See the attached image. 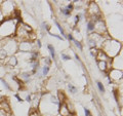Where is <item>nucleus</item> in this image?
<instances>
[{"mask_svg": "<svg viewBox=\"0 0 123 116\" xmlns=\"http://www.w3.org/2000/svg\"><path fill=\"white\" fill-rule=\"evenodd\" d=\"M29 73H23V74L21 75V77H22V78H24L25 80H28L29 79Z\"/></svg>", "mask_w": 123, "mask_h": 116, "instance_id": "f3484780", "label": "nucleus"}, {"mask_svg": "<svg viewBox=\"0 0 123 116\" xmlns=\"http://www.w3.org/2000/svg\"><path fill=\"white\" fill-rule=\"evenodd\" d=\"M73 41H74V42H75V45L77 46V47H78V48L80 49V51H82V45H81V43H80V42H79V41H77V40H75V39H74V40H73Z\"/></svg>", "mask_w": 123, "mask_h": 116, "instance_id": "2eb2a0df", "label": "nucleus"}, {"mask_svg": "<svg viewBox=\"0 0 123 116\" xmlns=\"http://www.w3.org/2000/svg\"><path fill=\"white\" fill-rule=\"evenodd\" d=\"M7 56L6 51H0V60H4Z\"/></svg>", "mask_w": 123, "mask_h": 116, "instance_id": "9d476101", "label": "nucleus"}, {"mask_svg": "<svg viewBox=\"0 0 123 116\" xmlns=\"http://www.w3.org/2000/svg\"><path fill=\"white\" fill-rule=\"evenodd\" d=\"M44 61H45V63L47 64V65H49V64L51 63V61H50V59H49V58H46V59H45Z\"/></svg>", "mask_w": 123, "mask_h": 116, "instance_id": "4be33fe9", "label": "nucleus"}, {"mask_svg": "<svg viewBox=\"0 0 123 116\" xmlns=\"http://www.w3.org/2000/svg\"><path fill=\"white\" fill-rule=\"evenodd\" d=\"M48 71H49V67H48V66H44V67H43V70H42V74H43L44 76L47 75Z\"/></svg>", "mask_w": 123, "mask_h": 116, "instance_id": "9b49d317", "label": "nucleus"}, {"mask_svg": "<svg viewBox=\"0 0 123 116\" xmlns=\"http://www.w3.org/2000/svg\"><path fill=\"white\" fill-rule=\"evenodd\" d=\"M62 13H63L65 15H67V17H68V15H70V14H71V11L69 10V9L67 8V7H66V8H63V9H62Z\"/></svg>", "mask_w": 123, "mask_h": 116, "instance_id": "f8f14e48", "label": "nucleus"}, {"mask_svg": "<svg viewBox=\"0 0 123 116\" xmlns=\"http://www.w3.org/2000/svg\"><path fill=\"white\" fill-rule=\"evenodd\" d=\"M80 17H81V14H77L76 17H75V24H77V23L79 22V20H80Z\"/></svg>", "mask_w": 123, "mask_h": 116, "instance_id": "412c9836", "label": "nucleus"}, {"mask_svg": "<svg viewBox=\"0 0 123 116\" xmlns=\"http://www.w3.org/2000/svg\"><path fill=\"white\" fill-rule=\"evenodd\" d=\"M42 26H43V29H45L46 31H49V26L46 23H42Z\"/></svg>", "mask_w": 123, "mask_h": 116, "instance_id": "6ab92c4d", "label": "nucleus"}, {"mask_svg": "<svg viewBox=\"0 0 123 116\" xmlns=\"http://www.w3.org/2000/svg\"><path fill=\"white\" fill-rule=\"evenodd\" d=\"M97 85H98V90H99V91L101 92H105V87H104V85H103V83L102 82H97Z\"/></svg>", "mask_w": 123, "mask_h": 116, "instance_id": "1a4fd4ad", "label": "nucleus"}, {"mask_svg": "<svg viewBox=\"0 0 123 116\" xmlns=\"http://www.w3.org/2000/svg\"><path fill=\"white\" fill-rule=\"evenodd\" d=\"M68 87H69V90H70V91H71V92H73V94H75V92L77 91L76 87H74V86L72 85V84H68Z\"/></svg>", "mask_w": 123, "mask_h": 116, "instance_id": "4468645a", "label": "nucleus"}, {"mask_svg": "<svg viewBox=\"0 0 123 116\" xmlns=\"http://www.w3.org/2000/svg\"><path fill=\"white\" fill-rule=\"evenodd\" d=\"M50 35H51V36H53V37H56V38H57V39H60V40H62V37H60L59 35H55V34H50Z\"/></svg>", "mask_w": 123, "mask_h": 116, "instance_id": "b1692460", "label": "nucleus"}, {"mask_svg": "<svg viewBox=\"0 0 123 116\" xmlns=\"http://www.w3.org/2000/svg\"><path fill=\"white\" fill-rule=\"evenodd\" d=\"M94 25H95V23H94V22L89 21V22H88V24H87V30H88V31L94 30Z\"/></svg>", "mask_w": 123, "mask_h": 116, "instance_id": "0eeeda50", "label": "nucleus"}, {"mask_svg": "<svg viewBox=\"0 0 123 116\" xmlns=\"http://www.w3.org/2000/svg\"><path fill=\"white\" fill-rule=\"evenodd\" d=\"M84 113H85V116H92V115L90 114V111L88 110V109H86V108L84 109Z\"/></svg>", "mask_w": 123, "mask_h": 116, "instance_id": "aec40b11", "label": "nucleus"}, {"mask_svg": "<svg viewBox=\"0 0 123 116\" xmlns=\"http://www.w3.org/2000/svg\"><path fill=\"white\" fill-rule=\"evenodd\" d=\"M98 66L102 71H106L108 69V63L107 62H102V61H98Z\"/></svg>", "mask_w": 123, "mask_h": 116, "instance_id": "20e7f679", "label": "nucleus"}, {"mask_svg": "<svg viewBox=\"0 0 123 116\" xmlns=\"http://www.w3.org/2000/svg\"><path fill=\"white\" fill-rule=\"evenodd\" d=\"M62 58H63V59H64L65 61L71 60V58H70V57H69V56H67V55H65V53H63V55H62Z\"/></svg>", "mask_w": 123, "mask_h": 116, "instance_id": "a211bd4d", "label": "nucleus"}, {"mask_svg": "<svg viewBox=\"0 0 123 116\" xmlns=\"http://www.w3.org/2000/svg\"><path fill=\"white\" fill-rule=\"evenodd\" d=\"M0 110L3 111L6 114L11 115V109H10V106H9V104L7 101H4V100H3V101L0 102Z\"/></svg>", "mask_w": 123, "mask_h": 116, "instance_id": "f03ea898", "label": "nucleus"}, {"mask_svg": "<svg viewBox=\"0 0 123 116\" xmlns=\"http://www.w3.org/2000/svg\"><path fill=\"white\" fill-rule=\"evenodd\" d=\"M17 63H18V61H17V59H15L14 57L10 58V61H9V64H10V65H12V66H15V65H17Z\"/></svg>", "mask_w": 123, "mask_h": 116, "instance_id": "ddd939ff", "label": "nucleus"}, {"mask_svg": "<svg viewBox=\"0 0 123 116\" xmlns=\"http://www.w3.org/2000/svg\"><path fill=\"white\" fill-rule=\"evenodd\" d=\"M89 13H91L92 17H93V15H97L98 13H99V11H98V5L95 4L94 2H91V3H90Z\"/></svg>", "mask_w": 123, "mask_h": 116, "instance_id": "7ed1b4c3", "label": "nucleus"}, {"mask_svg": "<svg viewBox=\"0 0 123 116\" xmlns=\"http://www.w3.org/2000/svg\"><path fill=\"white\" fill-rule=\"evenodd\" d=\"M0 81H1V82L3 83V85H4V86L7 88V90H10V86L8 85V84H7V82H6V81H5L4 79H1V78H0Z\"/></svg>", "mask_w": 123, "mask_h": 116, "instance_id": "dca6fc26", "label": "nucleus"}, {"mask_svg": "<svg viewBox=\"0 0 123 116\" xmlns=\"http://www.w3.org/2000/svg\"><path fill=\"white\" fill-rule=\"evenodd\" d=\"M59 109H60V113H61L62 116H74V115H72L70 110H69V107H68V105L66 103L61 104Z\"/></svg>", "mask_w": 123, "mask_h": 116, "instance_id": "f257e3e1", "label": "nucleus"}, {"mask_svg": "<svg viewBox=\"0 0 123 116\" xmlns=\"http://www.w3.org/2000/svg\"><path fill=\"white\" fill-rule=\"evenodd\" d=\"M37 44H38V46H39V47H41V42H40V40H39V39L37 40Z\"/></svg>", "mask_w": 123, "mask_h": 116, "instance_id": "cd10ccee", "label": "nucleus"}, {"mask_svg": "<svg viewBox=\"0 0 123 116\" xmlns=\"http://www.w3.org/2000/svg\"><path fill=\"white\" fill-rule=\"evenodd\" d=\"M67 37H68V39H69V40H74V38H73L72 34H69V35H68Z\"/></svg>", "mask_w": 123, "mask_h": 116, "instance_id": "5701e85b", "label": "nucleus"}, {"mask_svg": "<svg viewBox=\"0 0 123 116\" xmlns=\"http://www.w3.org/2000/svg\"><path fill=\"white\" fill-rule=\"evenodd\" d=\"M55 25H56V27H57V28H59V30H60V32L62 33V36H63V37H66L67 35H66V34H65V31H64V29H63V27H62L60 24H59V23H57V22H55Z\"/></svg>", "mask_w": 123, "mask_h": 116, "instance_id": "6e6552de", "label": "nucleus"}, {"mask_svg": "<svg viewBox=\"0 0 123 116\" xmlns=\"http://www.w3.org/2000/svg\"><path fill=\"white\" fill-rule=\"evenodd\" d=\"M26 101H27V102H31V96H27Z\"/></svg>", "mask_w": 123, "mask_h": 116, "instance_id": "bb28decb", "label": "nucleus"}, {"mask_svg": "<svg viewBox=\"0 0 123 116\" xmlns=\"http://www.w3.org/2000/svg\"><path fill=\"white\" fill-rule=\"evenodd\" d=\"M48 49H49V52H50V55L53 58V60H55V47H53L51 44H49L48 45Z\"/></svg>", "mask_w": 123, "mask_h": 116, "instance_id": "423d86ee", "label": "nucleus"}, {"mask_svg": "<svg viewBox=\"0 0 123 116\" xmlns=\"http://www.w3.org/2000/svg\"><path fill=\"white\" fill-rule=\"evenodd\" d=\"M21 46H25V47L21 48V52H29V48H30L29 42H23V43L21 44Z\"/></svg>", "mask_w": 123, "mask_h": 116, "instance_id": "39448f33", "label": "nucleus"}, {"mask_svg": "<svg viewBox=\"0 0 123 116\" xmlns=\"http://www.w3.org/2000/svg\"><path fill=\"white\" fill-rule=\"evenodd\" d=\"M67 8L70 10V11H72V9H73V5H72V4H69V5L67 6Z\"/></svg>", "mask_w": 123, "mask_h": 116, "instance_id": "393cba45", "label": "nucleus"}, {"mask_svg": "<svg viewBox=\"0 0 123 116\" xmlns=\"http://www.w3.org/2000/svg\"><path fill=\"white\" fill-rule=\"evenodd\" d=\"M15 98L18 99V102H22V101H23L22 98H20V96H18V95H15Z\"/></svg>", "mask_w": 123, "mask_h": 116, "instance_id": "a878e982", "label": "nucleus"}]
</instances>
